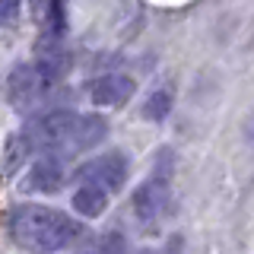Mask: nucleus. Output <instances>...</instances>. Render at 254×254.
I'll return each instance as SVG.
<instances>
[{"label":"nucleus","mask_w":254,"mask_h":254,"mask_svg":"<svg viewBox=\"0 0 254 254\" xmlns=\"http://www.w3.org/2000/svg\"><path fill=\"white\" fill-rule=\"evenodd\" d=\"M105 206H108V194H105V190L89 188V185L76 188V194H73V210L79 213V216L95 219V216H102V213H105Z\"/></svg>","instance_id":"9d476101"},{"label":"nucleus","mask_w":254,"mask_h":254,"mask_svg":"<svg viewBox=\"0 0 254 254\" xmlns=\"http://www.w3.org/2000/svg\"><path fill=\"white\" fill-rule=\"evenodd\" d=\"M86 89H89V99L95 105L121 108V105H127V102L133 99L137 83H133V76H127V73H105V76H95Z\"/></svg>","instance_id":"39448f33"},{"label":"nucleus","mask_w":254,"mask_h":254,"mask_svg":"<svg viewBox=\"0 0 254 254\" xmlns=\"http://www.w3.org/2000/svg\"><path fill=\"white\" fill-rule=\"evenodd\" d=\"M51 89H54V83H48L32 64H19V67H13L10 79H6V95H10V102L16 108L35 105V102H42Z\"/></svg>","instance_id":"7ed1b4c3"},{"label":"nucleus","mask_w":254,"mask_h":254,"mask_svg":"<svg viewBox=\"0 0 254 254\" xmlns=\"http://www.w3.org/2000/svg\"><path fill=\"white\" fill-rule=\"evenodd\" d=\"M32 67H35L48 83H61L70 70V51L64 48L61 38H42V42L35 45V61H32Z\"/></svg>","instance_id":"423d86ee"},{"label":"nucleus","mask_w":254,"mask_h":254,"mask_svg":"<svg viewBox=\"0 0 254 254\" xmlns=\"http://www.w3.org/2000/svg\"><path fill=\"white\" fill-rule=\"evenodd\" d=\"M172 111V95L169 92H153L146 99V108H143V115L153 118V121H165V115Z\"/></svg>","instance_id":"9b49d317"},{"label":"nucleus","mask_w":254,"mask_h":254,"mask_svg":"<svg viewBox=\"0 0 254 254\" xmlns=\"http://www.w3.org/2000/svg\"><path fill=\"white\" fill-rule=\"evenodd\" d=\"M35 16H38V26H42L45 38H64V32H67V6L61 0L35 3Z\"/></svg>","instance_id":"1a4fd4ad"},{"label":"nucleus","mask_w":254,"mask_h":254,"mask_svg":"<svg viewBox=\"0 0 254 254\" xmlns=\"http://www.w3.org/2000/svg\"><path fill=\"white\" fill-rule=\"evenodd\" d=\"M165 206H169V175L156 172L133 190V213L143 222H156L165 213Z\"/></svg>","instance_id":"20e7f679"},{"label":"nucleus","mask_w":254,"mask_h":254,"mask_svg":"<svg viewBox=\"0 0 254 254\" xmlns=\"http://www.w3.org/2000/svg\"><path fill=\"white\" fill-rule=\"evenodd\" d=\"M6 226H10L13 242L32 254H54L83 238V226L76 219H70L67 213L54 210V206H42V203L16 206L10 213V219H6Z\"/></svg>","instance_id":"f257e3e1"},{"label":"nucleus","mask_w":254,"mask_h":254,"mask_svg":"<svg viewBox=\"0 0 254 254\" xmlns=\"http://www.w3.org/2000/svg\"><path fill=\"white\" fill-rule=\"evenodd\" d=\"M73 178L108 194V190H118L127 181V159L121 153H102V156H95V159L79 165Z\"/></svg>","instance_id":"f03ea898"},{"label":"nucleus","mask_w":254,"mask_h":254,"mask_svg":"<svg viewBox=\"0 0 254 254\" xmlns=\"http://www.w3.org/2000/svg\"><path fill=\"white\" fill-rule=\"evenodd\" d=\"M92 254H99V251H92Z\"/></svg>","instance_id":"ddd939ff"},{"label":"nucleus","mask_w":254,"mask_h":254,"mask_svg":"<svg viewBox=\"0 0 254 254\" xmlns=\"http://www.w3.org/2000/svg\"><path fill=\"white\" fill-rule=\"evenodd\" d=\"M64 178H67V175H64V165L54 156H45V159H38V162L32 165L26 185L32 190H42V194H54V190L64 185Z\"/></svg>","instance_id":"6e6552de"},{"label":"nucleus","mask_w":254,"mask_h":254,"mask_svg":"<svg viewBox=\"0 0 254 254\" xmlns=\"http://www.w3.org/2000/svg\"><path fill=\"white\" fill-rule=\"evenodd\" d=\"M19 13H22L19 0H0V29L13 26V22L19 19Z\"/></svg>","instance_id":"f8f14e48"},{"label":"nucleus","mask_w":254,"mask_h":254,"mask_svg":"<svg viewBox=\"0 0 254 254\" xmlns=\"http://www.w3.org/2000/svg\"><path fill=\"white\" fill-rule=\"evenodd\" d=\"M105 137H108V121L102 115H76L73 133H70V153L95 149Z\"/></svg>","instance_id":"0eeeda50"}]
</instances>
